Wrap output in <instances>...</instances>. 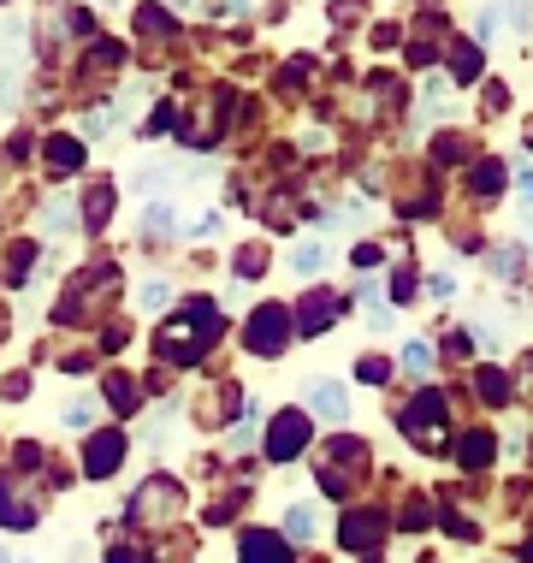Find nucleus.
Masks as SVG:
<instances>
[{"instance_id":"obj_1","label":"nucleus","mask_w":533,"mask_h":563,"mask_svg":"<svg viewBox=\"0 0 533 563\" xmlns=\"http://www.w3.org/2000/svg\"><path fill=\"white\" fill-rule=\"evenodd\" d=\"M220 332H225L220 309H213L208 297H196V302H185V309L173 314V321L155 327V356H160V362H178V368H190V362H202L208 350H213V339H220Z\"/></svg>"},{"instance_id":"obj_2","label":"nucleus","mask_w":533,"mask_h":563,"mask_svg":"<svg viewBox=\"0 0 533 563\" xmlns=\"http://www.w3.org/2000/svg\"><path fill=\"white\" fill-rule=\"evenodd\" d=\"M291 332H297L291 309H285V302H262V309L249 314V327H243V344H249L255 356H279V350L291 344Z\"/></svg>"},{"instance_id":"obj_3","label":"nucleus","mask_w":533,"mask_h":563,"mask_svg":"<svg viewBox=\"0 0 533 563\" xmlns=\"http://www.w3.org/2000/svg\"><path fill=\"white\" fill-rule=\"evenodd\" d=\"M398 421H403V433L415 439L421 451H438V445H445V398H438V391H421V398L409 404Z\"/></svg>"},{"instance_id":"obj_4","label":"nucleus","mask_w":533,"mask_h":563,"mask_svg":"<svg viewBox=\"0 0 533 563\" xmlns=\"http://www.w3.org/2000/svg\"><path fill=\"white\" fill-rule=\"evenodd\" d=\"M302 445H309V416H302V409H285V416L273 421V433H267V456L273 463H291Z\"/></svg>"},{"instance_id":"obj_5","label":"nucleus","mask_w":533,"mask_h":563,"mask_svg":"<svg viewBox=\"0 0 533 563\" xmlns=\"http://www.w3.org/2000/svg\"><path fill=\"white\" fill-rule=\"evenodd\" d=\"M338 309H344V297H332V291H309L297 302V339H314V332H326L332 321H338Z\"/></svg>"},{"instance_id":"obj_6","label":"nucleus","mask_w":533,"mask_h":563,"mask_svg":"<svg viewBox=\"0 0 533 563\" xmlns=\"http://www.w3.org/2000/svg\"><path fill=\"white\" fill-rule=\"evenodd\" d=\"M379 534H386V516H379V510H349L344 522H338L344 552H374Z\"/></svg>"},{"instance_id":"obj_7","label":"nucleus","mask_w":533,"mask_h":563,"mask_svg":"<svg viewBox=\"0 0 533 563\" xmlns=\"http://www.w3.org/2000/svg\"><path fill=\"white\" fill-rule=\"evenodd\" d=\"M119 463H125V433H96V439H89V451H84V475L89 481L113 475Z\"/></svg>"},{"instance_id":"obj_8","label":"nucleus","mask_w":533,"mask_h":563,"mask_svg":"<svg viewBox=\"0 0 533 563\" xmlns=\"http://www.w3.org/2000/svg\"><path fill=\"white\" fill-rule=\"evenodd\" d=\"M237 563H291V552H285V534H267V528H249L237 545Z\"/></svg>"},{"instance_id":"obj_9","label":"nucleus","mask_w":533,"mask_h":563,"mask_svg":"<svg viewBox=\"0 0 533 563\" xmlns=\"http://www.w3.org/2000/svg\"><path fill=\"white\" fill-rule=\"evenodd\" d=\"M42 155H48L54 178H66V173H78V166H84V143H78V136H48V148H42Z\"/></svg>"},{"instance_id":"obj_10","label":"nucleus","mask_w":533,"mask_h":563,"mask_svg":"<svg viewBox=\"0 0 533 563\" xmlns=\"http://www.w3.org/2000/svg\"><path fill=\"white\" fill-rule=\"evenodd\" d=\"M492 433H486V428H475V433H463V439H456V456H463V468H486V463H492Z\"/></svg>"},{"instance_id":"obj_11","label":"nucleus","mask_w":533,"mask_h":563,"mask_svg":"<svg viewBox=\"0 0 533 563\" xmlns=\"http://www.w3.org/2000/svg\"><path fill=\"white\" fill-rule=\"evenodd\" d=\"M314 416H326V421H344L349 416V398H344L338 379H320V386H314Z\"/></svg>"},{"instance_id":"obj_12","label":"nucleus","mask_w":533,"mask_h":563,"mask_svg":"<svg viewBox=\"0 0 533 563\" xmlns=\"http://www.w3.org/2000/svg\"><path fill=\"white\" fill-rule=\"evenodd\" d=\"M291 267L302 273V279H314L320 267H326V243L320 238H309V243H297V255H291Z\"/></svg>"},{"instance_id":"obj_13","label":"nucleus","mask_w":533,"mask_h":563,"mask_svg":"<svg viewBox=\"0 0 533 563\" xmlns=\"http://www.w3.org/2000/svg\"><path fill=\"white\" fill-rule=\"evenodd\" d=\"M314 510L309 505H291V510H285V540H314Z\"/></svg>"},{"instance_id":"obj_14","label":"nucleus","mask_w":533,"mask_h":563,"mask_svg":"<svg viewBox=\"0 0 533 563\" xmlns=\"http://www.w3.org/2000/svg\"><path fill=\"white\" fill-rule=\"evenodd\" d=\"M262 273H267V250L262 243H243L237 250V279H262Z\"/></svg>"},{"instance_id":"obj_15","label":"nucleus","mask_w":533,"mask_h":563,"mask_svg":"<svg viewBox=\"0 0 533 563\" xmlns=\"http://www.w3.org/2000/svg\"><path fill=\"white\" fill-rule=\"evenodd\" d=\"M107 398L119 404V416H131V409H136V386H131L125 374H107Z\"/></svg>"},{"instance_id":"obj_16","label":"nucleus","mask_w":533,"mask_h":563,"mask_svg":"<svg viewBox=\"0 0 533 563\" xmlns=\"http://www.w3.org/2000/svg\"><path fill=\"white\" fill-rule=\"evenodd\" d=\"M480 398L504 404V398H510V374H504V368H480Z\"/></svg>"},{"instance_id":"obj_17","label":"nucleus","mask_w":533,"mask_h":563,"mask_svg":"<svg viewBox=\"0 0 533 563\" xmlns=\"http://www.w3.org/2000/svg\"><path fill=\"white\" fill-rule=\"evenodd\" d=\"M475 190H480V196H498V190H504V166H498V161H480V166H475Z\"/></svg>"},{"instance_id":"obj_18","label":"nucleus","mask_w":533,"mask_h":563,"mask_svg":"<svg viewBox=\"0 0 533 563\" xmlns=\"http://www.w3.org/2000/svg\"><path fill=\"white\" fill-rule=\"evenodd\" d=\"M84 214H89V225H107V214H113V190H89Z\"/></svg>"},{"instance_id":"obj_19","label":"nucleus","mask_w":533,"mask_h":563,"mask_svg":"<svg viewBox=\"0 0 533 563\" xmlns=\"http://www.w3.org/2000/svg\"><path fill=\"white\" fill-rule=\"evenodd\" d=\"M403 368L415 374V379H426V374H433V350H426V344H409V350H403Z\"/></svg>"},{"instance_id":"obj_20","label":"nucleus","mask_w":533,"mask_h":563,"mask_svg":"<svg viewBox=\"0 0 533 563\" xmlns=\"http://www.w3.org/2000/svg\"><path fill=\"white\" fill-rule=\"evenodd\" d=\"M30 255H36L30 243H19V250L7 255V279H12V285H24V279H30Z\"/></svg>"},{"instance_id":"obj_21","label":"nucleus","mask_w":533,"mask_h":563,"mask_svg":"<svg viewBox=\"0 0 533 563\" xmlns=\"http://www.w3.org/2000/svg\"><path fill=\"white\" fill-rule=\"evenodd\" d=\"M136 302H143V309H166V302H173V291H166V279H148L143 291H136Z\"/></svg>"},{"instance_id":"obj_22","label":"nucleus","mask_w":533,"mask_h":563,"mask_svg":"<svg viewBox=\"0 0 533 563\" xmlns=\"http://www.w3.org/2000/svg\"><path fill=\"white\" fill-rule=\"evenodd\" d=\"M143 232H148V238H166V232H173V208H148V214H143Z\"/></svg>"},{"instance_id":"obj_23","label":"nucleus","mask_w":533,"mask_h":563,"mask_svg":"<svg viewBox=\"0 0 533 563\" xmlns=\"http://www.w3.org/2000/svg\"><path fill=\"white\" fill-rule=\"evenodd\" d=\"M362 379H368V386H386L391 379V362H379V356H362V368H356Z\"/></svg>"},{"instance_id":"obj_24","label":"nucleus","mask_w":533,"mask_h":563,"mask_svg":"<svg viewBox=\"0 0 533 563\" xmlns=\"http://www.w3.org/2000/svg\"><path fill=\"white\" fill-rule=\"evenodd\" d=\"M451 66H456V78H475V71H480V54H475V48H456Z\"/></svg>"},{"instance_id":"obj_25","label":"nucleus","mask_w":533,"mask_h":563,"mask_svg":"<svg viewBox=\"0 0 533 563\" xmlns=\"http://www.w3.org/2000/svg\"><path fill=\"white\" fill-rule=\"evenodd\" d=\"M148 136H160V131H173V108H155V113H148V125H143Z\"/></svg>"},{"instance_id":"obj_26","label":"nucleus","mask_w":533,"mask_h":563,"mask_svg":"<svg viewBox=\"0 0 533 563\" xmlns=\"http://www.w3.org/2000/svg\"><path fill=\"white\" fill-rule=\"evenodd\" d=\"M107 563H148V558L136 552V545H113V552H107Z\"/></svg>"},{"instance_id":"obj_27","label":"nucleus","mask_w":533,"mask_h":563,"mask_svg":"<svg viewBox=\"0 0 533 563\" xmlns=\"http://www.w3.org/2000/svg\"><path fill=\"white\" fill-rule=\"evenodd\" d=\"M522 202L533 208V173H522Z\"/></svg>"},{"instance_id":"obj_28","label":"nucleus","mask_w":533,"mask_h":563,"mask_svg":"<svg viewBox=\"0 0 533 563\" xmlns=\"http://www.w3.org/2000/svg\"><path fill=\"white\" fill-rule=\"evenodd\" d=\"M522 563H533V540H528V545H522Z\"/></svg>"},{"instance_id":"obj_29","label":"nucleus","mask_w":533,"mask_h":563,"mask_svg":"<svg viewBox=\"0 0 533 563\" xmlns=\"http://www.w3.org/2000/svg\"><path fill=\"white\" fill-rule=\"evenodd\" d=\"M362 563H379V558H374V552H368V558H362Z\"/></svg>"}]
</instances>
